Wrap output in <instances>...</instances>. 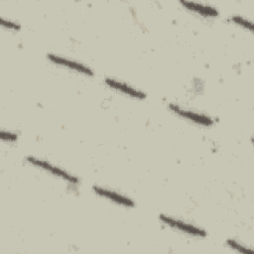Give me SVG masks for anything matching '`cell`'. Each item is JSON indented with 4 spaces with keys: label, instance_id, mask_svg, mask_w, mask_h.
Instances as JSON below:
<instances>
[{
    "label": "cell",
    "instance_id": "cell-11",
    "mask_svg": "<svg viewBox=\"0 0 254 254\" xmlns=\"http://www.w3.org/2000/svg\"><path fill=\"white\" fill-rule=\"evenodd\" d=\"M18 133L14 132V131H10V130H4L2 129L0 131V138L3 142H9V143H13L16 142L18 140Z\"/></svg>",
    "mask_w": 254,
    "mask_h": 254
},
{
    "label": "cell",
    "instance_id": "cell-7",
    "mask_svg": "<svg viewBox=\"0 0 254 254\" xmlns=\"http://www.w3.org/2000/svg\"><path fill=\"white\" fill-rule=\"evenodd\" d=\"M181 5L184 6L187 10L195 13L201 17L205 18H214L219 15V11L212 5L200 3V2H193V1H180Z\"/></svg>",
    "mask_w": 254,
    "mask_h": 254
},
{
    "label": "cell",
    "instance_id": "cell-5",
    "mask_svg": "<svg viewBox=\"0 0 254 254\" xmlns=\"http://www.w3.org/2000/svg\"><path fill=\"white\" fill-rule=\"evenodd\" d=\"M91 190L98 196L103 197L115 204H118V205H121L124 207H130V208L134 207L136 204L135 201L131 197H129L123 193H120L118 191H115L113 190H110L108 188L100 187V186H92Z\"/></svg>",
    "mask_w": 254,
    "mask_h": 254
},
{
    "label": "cell",
    "instance_id": "cell-9",
    "mask_svg": "<svg viewBox=\"0 0 254 254\" xmlns=\"http://www.w3.org/2000/svg\"><path fill=\"white\" fill-rule=\"evenodd\" d=\"M230 20L237 26H239L245 30H248L249 32H253V23L249 19H247L241 15H232Z\"/></svg>",
    "mask_w": 254,
    "mask_h": 254
},
{
    "label": "cell",
    "instance_id": "cell-2",
    "mask_svg": "<svg viewBox=\"0 0 254 254\" xmlns=\"http://www.w3.org/2000/svg\"><path fill=\"white\" fill-rule=\"evenodd\" d=\"M159 219L166 224L167 226H169L172 229H175L181 233L187 234L189 236H193V237H198V238H203L207 235V232L205 231V229L196 226L194 224L189 223L187 221H184L180 218L177 217H173L170 216L168 214L165 213H161L159 215Z\"/></svg>",
    "mask_w": 254,
    "mask_h": 254
},
{
    "label": "cell",
    "instance_id": "cell-3",
    "mask_svg": "<svg viewBox=\"0 0 254 254\" xmlns=\"http://www.w3.org/2000/svg\"><path fill=\"white\" fill-rule=\"evenodd\" d=\"M169 109L179 117L199 126L210 127L214 124V120L209 115L200 112H195L193 110L182 107L173 102L169 103Z\"/></svg>",
    "mask_w": 254,
    "mask_h": 254
},
{
    "label": "cell",
    "instance_id": "cell-8",
    "mask_svg": "<svg viewBox=\"0 0 254 254\" xmlns=\"http://www.w3.org/2000/svg\"><path fill=\"white\" fill-rule=\"evenodd\" d=\"M225 244L228 248L236 251V252H239V253H242V254H253L254 251L253 249L249 248L248 246L240 243L239 241L235 240V239H231V238H228L226 241H225Z\"/></svg>",
    "mask_w": 254,
    "mask_h": 254
},
{
    "label": "cell",
    "instance_id": "cell-6",
    "mask_svg": "<svg viewBox=\"0 0 254 254\" xmlns=\"http://www.w3.org/2000/svg\"><path fill=\"white\" fill-rule=\"evenodd\" d=\"M105 81V84L107 86H109L111 89H114L126 96H129L131 98H135V99H138V100H143L147 97L146 93L126 82H123V81H120V80H117L115 78H112V77H106L104 79Z\"/></svg>",
    "mask_w": 254,
    "mask_h": 254
},
{
    "label": "cell",
    "instance_id": "cell-10",
    "mask_svg": "<svg viewBox=\"0 0 254 254\" xmlns=\"http://www.w3.org/2000/svg\"><path fill=\"white\" fill-rule=\"evenodd\" d=\"M0 24L3 28H5L7 30L19 31L21 29V24L20 23L14 21V20L8 19V18H4V17L0 18Z\"/></svg>",
    "mask_w": 254,
    "mask_h": 254
},
{
    "label": "cell",
    "instance_id": "cell-1",
    "mask_svg": "<svg viewBox=\"0 0 254 254\" xmlns=\"http://www.w3.org/2000/svg\"><path fill=\"white\" fill-rule=\"evenodd\" d=\"M26 161L33 165L34 167L46 172V173H49L51 174L52 176L56 177V178H59L61 180H64V182L70 184V185H78L79 183V180L76 176L72 175L71 173L65 171L64 169H62L61 167L59 166H56L54 164H52L51 162L49 161H46L42 158H38V157H35V156H28L26 158Z\"/></svg>",
    "mask_w": 254,
    "mask_h": 254
},
{
    "label": "cell",
    "instance_id": "cell-4",
    "mask_svg": "<svg viewBox=\"0 0 254 254\" xmlns=\"http://www.w3.org/2000/svg\"><path fill=\"white\" fill-rule=\"evenodd\" d=\"M47 59L54 64L65 67V68L75 71L77 73H80V74H83L86 76L94 75V71L88 65H86L80 62H77L75 60H70L65 57H63V56H60L57 54H52V53L47 54Z\"/></svg>",
    "mask_w": 254,
    "mask_h": 254
}]
</instances>
